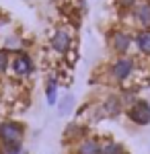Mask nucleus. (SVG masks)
<instances>
[{
	"instance_id": "423d86ee",
	"label": "nucleus",
	"mask_w": 150,
	"mask_h": 154,
	"mask_svg": "<svg viewBox=\"0 0 150 154\" xmlns=\"http://www.w3.org/2000/svg\"><path fill=\"white\" fill-rule=\"evenodd\" d=\"M49 48L52 51H56L58 56H66L72 51V33L66 27H60L54 31V35L49 37Z\"/></svg>"
},
{
	"instance_id": "f03ea898",
	"label": "nucleus",
	"mask_w": 150,
	"mask_h": 154,
	"mask_svg": "<svg viewBox=\"0 0 150 154\" xmlns=\"http://www.w3.org/2000/svg\"><path fill=\"white\" fill-rule=\"evenodd\" d=\"M23 138H25V125L21 121L6 119L0 123V146L23 144Z\"/></svg>"
},
{
	"instance_id": "f8f14e48",
	"label": "nucleus",
	"mask_w": 150,
	"mask_h": 154,
	"mask_svg": "<svg viewBox=\"0 0 150 154\" xmlns=\"http://www.w3.org/2000/svg\"><path fill=\"white\" fill-rule=\"evenodd\" d=\"M45 101L47 105H58V80H56V76H49L45 80Z\"/></svg>"
},
{
	"instance_id": "2eb2a0df",
	"label": "nucleus",
	"mask_w": 150,
	"mask_h": 154,
	"mask_svg": "<svg viewBox=\"0 0 150 154\" xmlns=\"http://www.w3.org/2000/svg\"><path fill=\"white\" fill-rule=\"evenodd\" d=\"M2 49H6L8 54H11V51H14V54L23 51V41H21V37H19V35L4 37V45H2Z\"/></svg>"
},
{
	"instance_id": "39448f33",
	"label": "nucleus",
	"mask_w": 150,
	"mask_h": 154,
	"mask_svg": "<svg viewBox=\"0 0 150 154\" xmlns=\"http://www.w3.org/2000/svg\"><path fill=\"white\" fill-rule=\"evenodd\" d=\"M35 70L33 58L27 51H19L11 58V74L17 78H29Z\"/></svg>"
},
{
	"instance_id": "f257e3e1",
	"label": "nucleus",
	"mask_w": 150,
	"mask_h": 154,
	"mask_svg": "<svg viewBox=\"0 0 150 154\" xmlns=\"http://www.w3.org/2000/svg\"><path fill=\"white\" fill-rule=\"evenodd\" d=\"M134 74H136V58L132 56H119L109 66V76L117 84H126L127 80L134 78Z\"/></svg>"
},
{
	"instance_id": "4468645a",
	"label": "nucleus",
	"mask_w": 150,
	"mask_h": 154,
	"mask_svg": "<svg viewBox=\"0 0 150 154\" xmlns=\"http://www.w3.org/2000/svg\"><path fill=\"white\" fill-rule=\"evenodd\" d=\"M101 154H130V152L126 150L123 144L115 142V140H105L103 148H101Z\"/></svg>"
},
{
	"instance_id": "0eeeda50",
	"label": "nucleus",
	"mask_w": 150,
	"mask_h": 154,
	"mask_svg": "<svg viewBox=\"0 0 150 154\" xmlns=\"http://www.w3.org/2000/svg\"><path fill=\"white\" fill-rule=\"evenodd\" d=\"M132 21L138 29H150V0H142L132 8Z\"/></svg>"
},
{
	"instance_id": "7ed1b4c3",
	"label": "nucleus",
	"mask_w": 150,
	"mask_h": 154,
	"mask_svg": "<svg viewBox=\"0 0 150 154\" xmlns=\"http://www.w3.org/2000/svg\"><path fill=\"white\" fill-rule=\"evenodd\" d=\"M126 115L134 125H148L150 123V103L146 99H136L134 103L127 105Z\"/></svg>"
},
{
	"instance_id": "a211bd4d",
	"label": "nucleus",
	"mask_w": 150,
	"mask_h": 154,
	"mask_svg": "<svg viewBox=\"0 0 150 154\" xmlns=\"http://www.w3.org/2000/svg\"><path fill=\"white\" fill-rule=\"evenodd\" d=\"M138 2H140V0H117V4H119L121 8H127V11H132Z\"/></svg>"
},
{
	"instance_id": "9d476101",
	"label": "nucleus",
	"mask_w": 150,
	"mask_h": 154,
	"mask_svg": "<svg viewBox=\"0 0 150 154\" xmlns=\"http://www.w3.org/2000/svg\"><path fill=\"white\" fill-rule=\"evenodd\" d=\"M134 45L142 56H150V29H138L134 33Z\"/></svg>"
},
{
	"instance_id": "20e7f679",
	"label": "nucleus",
	"mask_w": 150,
	"mask_h": 154,
	"mask_svg": "<svg viewBox=\"0 0 150 154\" xmlns=\"http://www.w3.org/2000/svg\"><path fill=\"white\" fill-rule=\"evenodd\" d=\"M134 45V35L126 29H113L109 33V48L117 56H127L130 48Z\"/></svg>"
},
{
	"instance_id": "6e6552de",
	"label": "nucleus",
	"mask_w": 150,
	"mask_h": 154,
	"mask_svg": "<svg viewBox=\"0 0 150 154\" xmlns=\"http://www.w3.org/2000/svg\"><path fill=\"white\" fill-rule=\"evenodd\" d=\"M99 109H101L103 117H115V115H119L123 111V99L117 95H109V97H105V101L101 103Z\"/></svg>"
},
{
	"instance_id": "9b49d317",
	"label": "nucleus",
	"mask_w": 150,
	"mask_h": 154,
	"mask_svg": "<svg viewBox=\"0 0 150 154\" xmlns=\"http://www.w3.org/2000/svg\"><path fill=\"white\" fill-rule=\"evenodd\" d=\"M64 140L66 142H80L84 140V125L80 123H70L64 131Z\"/></svg>"
},
{
	"instance_id": "1a4fd4ad",
	"label": "nucleus",
	"mask_w": 150,
	"mask_h": 154,
	"mask_svg": "<svg viewBox=\"0 0 150 154\" xmlns=\"http://www.w3.org/2000/svg\"><path fill=\"white\" fill-rule=\"evenodd\" d=\"M101 148H103V142L99 138H84L76 144L74 154H101Z\"/></svg>"
},
{
	"instance_id": "dca6fc26",
	"label": "nucleus",
	"mask_w": 150,
	"mask_h": 154,
	"mask_svg": "<svg viewBox=\"0 0 150 154\" xmlns=\"http://www.w3.org/2000/svg\"><path fill=\"white\" fill-rule=\"evenodd\" d=\"M8 70H11V54L0 48V76L6 74Z\"/></svg>"
},
{
	"instance_id": "ddd939ff",
	"label": "nucleus",
	"mask_w": 150,
	"mask_h": 154,
	"mask_svg": "<svg viewBox=\"0 0 150 154\" xmlns=\"http://www.w3.org/2000/svg\"><path fill=\"white\" fill-rule=\"evenodd\" d=\"M74 107H76V99H74V95H64V99L58 103V115L60 117H68L70 113L74 111Z\"/></svg>"
},
{
	"instance_id": "f3484780",
	"label": "nucleus",
	"mask_w": 150,
	"mask_h": 154,
	"mask_svg": "<svg viewBox=\"0 0 150 154\" xmlns=\"http://www.w3.org/2000/svg\"><path fill=\"white\" fill-rule=\"evenodd\" d=\"M0 154H27L23 144H12V146H0Z\"/></svg>"
}]
</instances>
